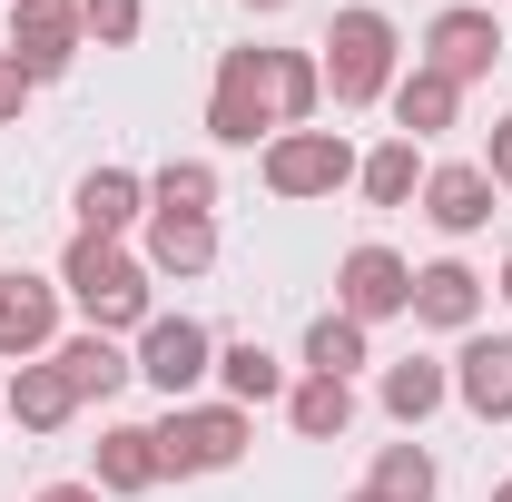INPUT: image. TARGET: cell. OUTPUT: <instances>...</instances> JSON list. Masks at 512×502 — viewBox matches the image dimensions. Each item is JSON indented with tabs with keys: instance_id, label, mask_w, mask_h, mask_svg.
<instances>
[{
	"instance_id": "d590c367",
	"label": "cell",
	"mask_w": 512,
	"mask_h": 502,
	"mask_svg": "<svg viewBox=\"0 0 512 502\" xmlns=\"http://www.w3.org/2000/svg\"><path fill=\"white\" fill-rule=\"evenodd\" d=\"M483 10H493V0H483Z\"/></svg>"
},
{
	"instance_id": "277c9868",
	"label": "cell",
	"mask_w": 512,
	"mask_h": 502,
	"mask_svg": "<svg viewBox=\"0 0 512 502\" xmlns=\"http://www.w3.org/2000/svg\"><path fill=\"white\" fill-rule=\"evenodd\" d=\"M266 197H286V207H306V197H335V188H355V148H345V128H276L266 138Z\"/></svg>"
},
{
	"instance_id": "9c48e42d",
	"label": "cell",
	"mask_w": 512,
	"mask_h": 502,
	"mask_svg": "<svg viewBox=\"0 0 512 502\" xmlns=\"http://www.w3.org/2000/svg\"><path fill=\"white\" fill-rule=\"evenodd\" d=\"M207 138H217V148H256V138H276V109H266V69H256V50H227V60H217Z\"/></svg>"
},
{
	"instance_id": "3957f363",
	"label": "cell",
	"mask_w": 512,
	"mask_h": 502,
	"mask_svg": "<svg viewBox=\"0 0 512 502\" xmlns=\"http://www.w3.org/2000/svg\"><path fill=\"white\" fill-rule=\"evenodd\" d=\"M148 434H158V463L188 483V473H227V463H247L256 424H247V404H227V394H217V404H168Z\"/></svg>"
},
{
	"instance_id": "4dcf8cb0",
	"label": "cell",
	"mask_w": 512,
	"mask_h": 502,
	"mask_svg": "<svg viewBox=\"0 0 512 502\" xmlns=\"http://www.w3.org/2000/svg\"><path fill=\"white\" fill-rule=\"evenodd\" d=\"M40 502H109V493H99V483H50Z\"/></svg>"
},
{
	"instance_id": "8992f818",
	"label": "cell",
	"mask_w": 512,
	"mask_h": 502,
	"mask_svg": "<svg viewBox=\"0 0 512 502\" xmlns=\"http://www.w3.org/2000/svg\"><path fill=\"white\" fill-rule=\"evenodd\" d=\"M335 315H355L365 335H375L384 315H414V266L394 247H345V266H335Z\"/></svg>"
},
{
	"instance_id": "5b68a950",
	"label": "cell",
	"mask_w": 512,
	"mask_h": 502,
	"mask_svg": "<svg viewBox=\"0 0 512 502\" xmlns=\"http://www.w3.org/2000/svg\"><path fill=\"white\" fill-rule=\"evenodd\" d=\"M138 375L158 384L168 404H188L197 384L217 375V335H207L197 315H148V325H138Z\"/></svg>"
},
{
	"instance_id": "4fadbf2b",
	"label": "cell",
	"mask_w": 512,
	"mask_h": 502,
	"mask_svg": "<svg viewBox=\"0 0 512 502\" xmlns=\"http://www.w3.org/2000/svg\"><path fill=\"white\" fill-rule=\"evenodd\" d=\"M414 325H434V335H473V325H483V276H473L463 256L414 266Z\"/></svg>"
},
{
	"instance_id": "7402d4cb",
	"label": "cell",
	"mask_w": 512,
	"mask_h": 502,
	"mask_svg": "<svg viewBox=\"0 0 512 502\" xmlns=\"http://www.w3.org/2000/svg\"><path fill=\"white\" fill-rule=\"evenodd\" d=\"M365 365H375V345H365V325L325 306L316 325H306V375H335V384H355Z\"/></svg>"
},
{
	"instance_id": "44dd1931",
	"label": "cell",
	"mask_w": 512,
	"mask_h": 502,
	"mask_svg": "<svg viewBox=\"0 0 512 502\" xmlns=\"http://www.w3.org/2000/svg\"><path fill=\"white\" fill-rule=\"evenodd\" d=\"M375 394H384V414L414 434L424 414H444V404H453V365H434V355H404V365H384Z\"/></svg>"
},
{
	"instance_id": "4316f807",
	"label": "cell",
	"mask_w": 512,
	"mask_h": 502,
	"mask_svg": "<svg viewBox=\"0 0 512 502\" xmlns=\"http://www.w3.org/2000/svg\"><path fill=\"white\" fill-rule=\"evenodd\" d=\"M148 207H178V217H217V168L207 158H168L148 178Z\"/></svg>"
},
{
	"instance_id": "836d02e7",
	"label": "cell",
	"mask_w": 512,
	"mask_h": 502,
	"mask_svg": "<svg viewBox=\"0 0 512 502\" xmlns=\"http://www.w3.org/2000/svg\"><path fill=\"white\" fill-rule=\"evenodd\" d=\"M493 502H512V483H493Z\"/></svg>"
},
{
	"instance_id": "e575fe53",
	"label": "cell",
	"mask_w": 512,
	"mask_h": 502,
	"mask_svg": "<svg viewBox=\"0 0 512 502\" xmlns=\"http://www.w3.org/2000/svg\"><path fill=\"white\" fill-rule=\"evenodd\" d=\"M345 502H375V493H345Z\"/></svg>"
},
{
	"instance_id": "7a4b0ae2",
	"label": "cell",
	"mask_w": 512,
	"mask_h": 502,
	"mask_svg": "<svg viewBox=\"0 0 512 502\" xmlns=\"http://www.w3.org/2000/svg\"><path fill=\"white\" fill-rule=\"evenodd\" d=\"M325 50V99H335V109H375L384 89H394V60H404V50H394V20H384L375 0H355V10H335V30H325L316 40Z\"/></svg>"
},
{
	"instance_id": "5bb4252c",
	"label": "cell",
	"mask_w": 512,
	"mask_h": 502,
	"mask_svg": "<svg viewBox=\"0 0 512 502\" xmlns=\"http://www.w3.org/2000/svg\"><path fill=\"white\" fill-rule=\"evenodd\" d=\"M384 109H394V138H414V148H424V138H444L453 119H463V89H453L444 69H394V89H384Z\"/></svg>"
},
{
	"instance_id": "52a82bcc",
	"label": "cell",
	"mask_w": 512,
	"mask_h": 502,
	"mask_svg": "<svg viewBox=\"0 0 512 502\" xmlns=\"http://www.w3.org/2000/svg\"><path fill=\"white\" fill-rule=\"evenodd\" d=\"M493 60H503V20H493L483 0H453V10L424 20V69H444L453 89H473Z\"/></svg>"
},
{
	"instance_id": "d4e9b609",
	"label": "cell",
	"mask_w": 512,
	"mask_h": 502,
	"mask_svg": "<svg viewBox=\"0 0 512 502\" xmlns=\"http://www.w3.org/2000/svg\"><path fill=\"white\" fill-rule=\"evenodd\" d=\"M217 384H227V404H247V414H256V404L286 394V365H276L256 335H237V345H217Z\"/></svg>"
},
{
	"instance_id": "9a60e30c",
	"label": "cell",
	"mask_w": 512,
	"mask_h": 502,
	"mask_svg": "<svg viewBox=\"0 0 512 502\" xmlns=\"http://www.w3.org/2000/svg\"><path fill=\"white\" fill-rule=\"evenodd\" d=\"M50 365L69 375V394H79V404H109V394H119V384L138 375V355H128L119 335H99V325L60 335V345H50Z\"/></svg>"
},
{
	"instance_id": "7c38bea8",
	"label": "cell",
	"mask_w": 512,
	"mask_h": 502,
	"mask_svg": "<svg viewBox=\"0 0 512 502\" xmlns=\"http://www.w3.org/2000/svg\"><path fill=\"white\" fill-rule=\"evenodd\" d=\"M493 178H483V158H453V168H424V217L444 227V237H483L493 227Z\"/></svg>"
},
{
	"instance_id": "e0dca14e",
	"label": "cell",
	"mask_w": 512,
	"mask_h": 502,
	"mask_svg": "<svg viewBox=\"0 0 512 502\" xmlns=\"http://www.w3.org/2000/svg\"><path fill=\"white\" fill-rule=\"evenodd\" d=\"M148 276H207L217 266V217H178V207H148V247H138Z\"/></svg>"
},
{
	"instance_id": "8fae6325",
	"label": "cell",
	"mask_w": 512,
	"mask_h": 502,
	"mask_svg": "<svg viewBox=\"0 0 512 502\" xmlns=\"http://www.w3.org/2000/svg\"><path fill=\"white\" fill-rule=\"evenodd\" d=\"M453 404L473 424H512V335H463L453 355Z\"/></svg>"
},
{
	"instance_id": "d6a6232c",
	"label": "cell",
	"mask_w": 512,
	"mask_h": 502,
	"mask_svg": "<svg viewBox=\"0 0 512 502\" xmlns=\"http://www.w3.org/2000/svg\"><path fill=\"white\" fill-rule=\"evenodd\" d=\"M247 10H286V0H247Z\"/></svg>"
},
{
	"instance_id": "cb8c5ba5",
	"label": "cell",
	"mask_w": 512,
	"mask_h": 502,
	"mask_svg": "<svg viewBox=\"0 0 512 502\" xmlns=\"http://www.w3.org/2000/svg\"><path fill=\"white\" fill-rule=\"evenodd\" d=\"M286 424L306 443H335L345 424H355V384H335V375H306V384H286Z\"/></svg>"
},
{
	"instance_id": "ba28073f",
	"label": "cell",
	"mask_w": 512,
	"mask_h": 502,
	"mask_svg": "<svg viewBox=\"0 0 512 502\" xmlns=\"http://www.w3.org/2000/svg\"><path fill=\"white\" fill-rule=\"evenodd\" d=\"M50 345H60V276L10 266L0 276V365H40Z\"/></svg>"
},
{
	"instance_id": "30bf717a",
	"label": "cell",
	"mask_w": 512,
	"mask_h": 502,
	"mask_svg": "<svg viewBox=\"0 0 512 502\" xmlns=\"http://www.w3.org/2000/svg\"><path fill=\"white\" fill-rule=\"evenodd\" d=\"M79 50H89L79 0H10V60L30 69V79H60Z\"/></svg>"
},
{
	"instance_id": "f546056e",
	"label": "cell",
	"mask_w": 512,
	"mask_h": 502,
	"mask_svg": "<svg viewBox=\"0 0 512 502\" xmlns=\"http://www.w3.org/2000/svg\"><path fill=\"white\" fill-rule=\"evenodd\" d=\"M483 178L512 188V119H493V138H483Z\"/></svg>"
},
{
	"instance_id": "ffe728a7",
	"label": "cell",
	"mask_w": 512,
	"mask_h": 502,
	"mask_svg": "<svg viewBox=\"0 0 512 502\" xmlns=\"http://www.w3.org/2000/svg\"><path fill=\"white\" fill-rule=\"evenodd\" d=\"M158 483H168V463H158V434H148V424H109V434H99V493H158Z\"/></svg>"
},
{
	"instance_id": "2e32d148",
	"label": "cell",
	"mask_w": 512,
	"mask_h": 502,
	"mask_svg": "<svg viewBox=\"0 0 512 502\" xmlns=\"http://www.w3.org/2000/svg\"><path fill=\"white\" fill-rule=\"evenodd\" d=\"M69 207H79V237H128V227H148V178L138 168H89Z\"/></svg>"
},
{
	"instance_id": "6da1fadb",
	"label": "cell",
	"mask_w": 512,
	"mask_h": 502,
	"mask_svg": "<svg viewBox=\"0 0 512 502\" xmlns=\"http://www.w3.org/2000/svg\"><path fill=\"white\" fill-rule=\"evenodd\" d=\"M148 286H158V276H148L119 237H69V256H60V296L89 315L99 335H138V325L158 315V306H148Z\"/></svg>"
},
{
	"instance_id": "603a6c76",
	"label": "cell",
	"mask_w": 512,
	"mask_h": 502,
	"mask_svg": "<svg viewBox=\"0 0 512 502\" xmlns=\"http://www.w3.org/2000/svg\"><path fill=\"white\" fill-rule=\"evenodd\" d=\"M355 188H365V207H414L424 197V148L414 138H384L375 158L355 168Z\"/></svg>"
},
{
	"instance_id": "d6986e66",
	"label": "cell",
	"mask_w": 512,
	"mask_h": 502,
	"mask_svg": "<svg viewBox=\"0 0 512 502\" xmlns=\"http://www.w3.org/2000/svg\"><path fill=\"white\" fill-rule=\"evenodd\" d=\"M256 69H266V109H276V128H316V109H325L316 50H256Z\"/></svg>"
},
{
	"instance_id": "1f68e13d",
	"label": "cell",
	"mask_w": 512,
	"mask_h": 502,
	"mask_svg": "<svg viewBox=\"0 0 512 502\" xmlns=\"http://www.w3.org/2000/svg\"><path fill=\"white\" fill-rule=\"evenodd\" d=\"M503 306H512V256H503Z\"/></svg>"
},
{
	"instance_id": "83f0119b",
	"label": "cell",
	"mask_w": 512,
	"mask_h": 502,
	"mask_svg": "<svg viewBox=\"0 0 512 502\" xmlns=\"http://www.w3.org/2000/svg\"><path fill=\"white\" fill-rule=\"evenodd\" d=\"M79 30H89V50H128L148 30V0H79Z\"/></svg>"
},
{
	"instance_id": "ac0fdd59",
	"label": "cell",
	"mask_w": 512,
	"mask_h": 502,
	"mask_svg": "<svg viewBox=\"0 0 512 502\" xmlns=\"http://www.w3.org/2000/svg\"><path fill=\"white\" fill-rule=\"evenodd\" d=\"M0 414H10L20 434H60L69 414H79V394H69V375L40 355V365H10V384H0Z\"/></svg>"
},
{
	"instance_id": "484cf974",
	"label": "cell",
	"mask_w": 512,
	"mask_h": 502,
	"mask_svg": "<svg viewBox=\"0 0 512 502\" xmlns=\"http://www.w3.org/2000/svg\"><path fill=\"white\" fill-rule=\"evenodd\" d=\"M365 493H375V502H434V493H444V473H434V453H424V443H384Z\"/></svg>"
},
{
	"instance_id": "f1b7e54d",
	"label": "cell",
	"mask_w": 512,
	"mask_h": 502,
	"mask_svg": "<svg viewBox=\"0 0 512 502\" xmlns=\"http://www.w3.org/2000/svg\"><path fill=\"white\" fill-rule=\"evenodd\" d=\"M30 89H40V79H30V69H20L10 50H0V128H20V109H30Z\"/></svg>"
}]
</instances>
